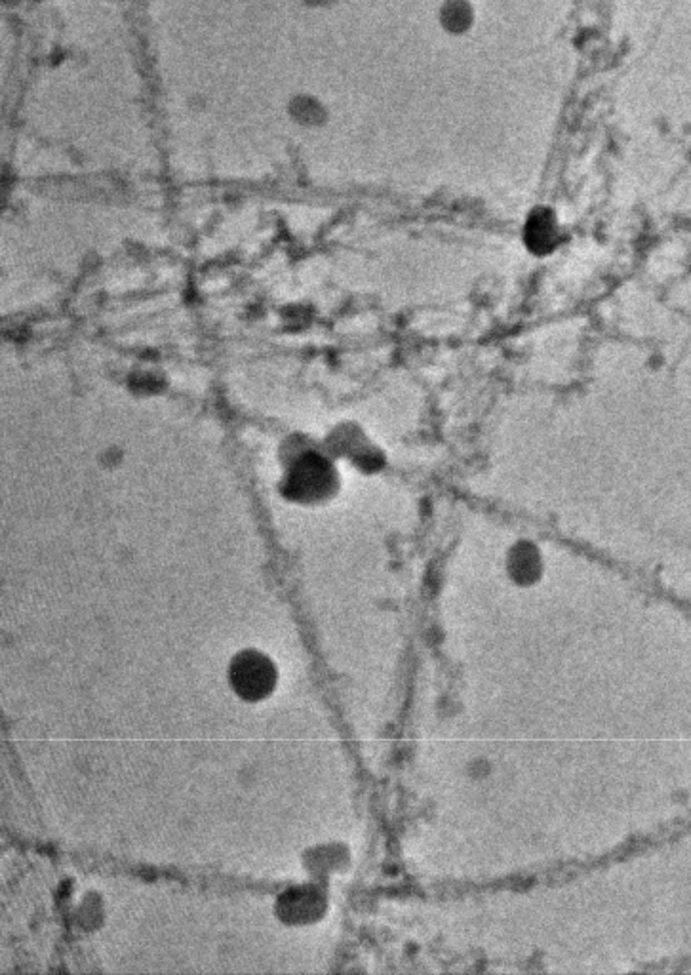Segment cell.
<instances>
[{"label":"cell","instance_id":"2","mask_svg":"<svg viewBox=\"0 0 691 975\" xmlns=\"http://www.w3.org/2000/svg\"><path fill=\"white\" fill-rule=\"evenodd\" d=\"M526 239L530 240V250L535 254H551L558 240V229L549 218H535L528 225Z\"/></svg>","mask_w":691,"mask_h":975},{"label":"cell","instance_id":"1","mask_svg":"<svg viewBox=\"0 0 691 975\" xmlns=\"http://www.w3.org/2000/svg\"><path fill=\"white\" fill-rule=\"evenodd\" d=\"M229 678L238 696L246 701H259L275 690L277 669L269 657L248 650L233 659Z\"/></svg>","mask_w":691,"mask_h":975}]
</instances>
